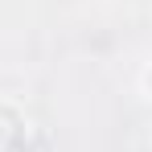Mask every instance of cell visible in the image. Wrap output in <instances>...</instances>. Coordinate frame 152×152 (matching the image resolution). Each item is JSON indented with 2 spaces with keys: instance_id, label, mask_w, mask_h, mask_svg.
Returning <instances> with one entry per match:
<instances>
[{
  "instance_id": "obj_1",
  "label": "cell",
  "mask_w": 152,
  "mask_h": 152,
  "mask_svg": "<svg viewBox=\"0 0 152 152\" xmlns=\"http://www.w3.org/2000/svg\"><path fill=\"white\" fill-rule=\"evenodd\" d=\"M148 86H152V74H148Z\"/></svg>"
}]
</instances>
